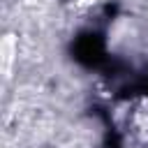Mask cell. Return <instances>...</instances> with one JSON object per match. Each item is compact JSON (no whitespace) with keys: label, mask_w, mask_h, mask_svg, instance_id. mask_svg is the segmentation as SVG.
<instances>
[{"label":"cell","mask_w":148,"mask_h":148,"mask_svg":"<svg viewBox=\"0 0 148 148\" xmlns=\"http://www.w3.org/2000/svg\"><path fill=\"white\" fill-rule=\"evenodd\" d=\"M14 51H16V39H14V35H7L2 39V69H5V76L9 74V67H12V60H14Z\"/></svg>","instance_id":"obj_1"},{"label":"cell","mask_w":148,"mask_h":148,"mask_svg":"<svg viewBox=\"0 0 148 148\" xmlns=\"http://www.w3.org/2000/svg\"><path fill=\"white\" fill-rule=\"evenodd\" d=\"M90 2H92V0H79V5H81V7H86V5H90Z\"/></svg>","instance_id":"obj_2"}]
</instances>
